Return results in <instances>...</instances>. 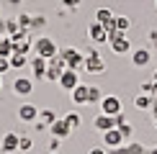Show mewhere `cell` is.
<instances>
[{
  "label": "cell",
  "mask_w": 157,
  "mask_h": 154,
  "mask_svg": "<svg viewBox=\"0 0 157 154\" xmlns=\"http://www.w3.org/2000/svg\"><path fill=\"white\" fill-rule=\"evenodd\" d=\"M36 57H44V59H52V57H57L59 54V49H57V44H54V38H49V36H41L36 41Z\"/></svg>",
  "instance_id": "cell-1"
},
{
  "label": "cell",
  "mask_w": 157,
  "mask_h": 154,
  "mask_svg": "<svg viewBox=\"0 0 157 154\" xmlns=\"http://www.w3.org/2000/svg\"><path fill=\"white\" fill-rule=\"evenodd\" d=\"M64 69H67V64H64L62 57H59V54L52 57V59H47V75H44V80H54V82H57V80L62 77Z\"/></svg>",
  "instance_id": "cell-2"
},
{
  "label": "cell",
  "mask_w": 157,
  "mask_h": 154,
  "mask_svg": "<svg viewBox=\"0 0 157 154\" xmlns=\"http://www.w3.org/2000/svg\"><path fill=\"white\" fill-rule=\"evenodd\" d=\"M59 57L64 59L67 69H80L82 64H85V57H82L77 49H62V51H59Z\"/></svg>",
  "instance_id": "cell-3"
},
{
  "label": "cell",
  "mask_w": 157,
  "mask_h": 154,
  "mask_svg": "<svg viewBox=\"0 0 157 154\" xmlns=\"http://www.w3.org/2000/svg\"><path fill=\"white\" fill-rule=\"evenodd\" d=\"M57 82H59V87H62V90H67V93H70V90H75L77 85H80L77 69H64V72H62V77H59Z\"/></svg>",
  "instance_id": "cell-4"
},
{
  "label": "cell",
  "mask_w": 157,
  "mask_h": 154,
  "mask_svg": "<svg viewBox=\"0 0 157 154\" xmlns=\"http://www.w3.org/2000/svg\"><path fill=\"white\" fill-rule=\"evenodd\" d=\"M101 113H106V116H119V113H121V100L116 98V95H106V98L101 100Z\"/></svg>",
  "instance_id": "cell-5"
},
{
  "label": "cell",
  "mask_w": 157,
  "mask_h": 154,
  "mask_svg": "<svg viewBox=\"0 0 157 154\" xmlns=\"http://www.w3.org/2000/svg\"><path fill=\"white\" fill-rule=\"evenodd\" d=\"M49 131L54 134V139H67L70 134H72V126L67 123V118H57L54 123L49 126Z\"/></svg>",
  "instance_id": "cell-6"
},
{
  "label": "cell",
  "mask_w": 157,
  "mask_h": 154,
  "mask_svg": "<svg viewBox=\"0 0 157 154\" xmlns=\"http://www.w3.org/2000/svg\"><path fill=\"white\" fill-rule=\"evenodd\" d=\"M82 67L88 69V72H93V75H101L103 69H106V64H103V59L95 54V51H90V54L85 57V64H82Z\"/></svg>",
  "instance_id": "cell-7"
},
{
  "label": "cell",
  "mask_w": 157,
  "mask_h": 154,
  "mask_svg": "<svg viewBox=\"0 0 157 154\" xmlns=\"http://www.w3.org/2000/svg\"><path fill=\"white\" fill-rule=\"evenodd\" d=\"M88 36H90V41H95V44H106L108 41V34H106V26L103 23H90V28H88Z\"/></svg>",
  "instance_id": "cell-8"
},
{
  "label": "cell",
  "mask_w": 157,
  "mask_h": 154,
  "mask_svg": "<svg viewBox=\"0 0 157 154\" xmlns=\"http://www.w3.org/2000/svg\"><path fill=\"white\" fill-rule=\"evenodd\" d=\"M13 93H16V95H31V93H34V80H31V77H16V82H13Z\"/></svg>",
  "instance_id": "cell-9"
},
{
  "label": "cell",
  "mask_w": 157,
  "mask_h": 154,
  "mask_svg": "<svg viewBox=\"0 0 157 154\" xmlns=\"http://www.w3.org/2000/svg\"><path fill=\"white\" fill-rule=\"evenodd\" d=\"M103 144L111 146V149H119V146L124 144L121 131H119V128H111V131H106V134H103Z\"/></svg>",
  "instance_id": "cell-10"
},
{
  "label": "cell",
  "mask_w": 157,
  "mask_h": 154,
  "mask_svg": "<svg viewBox=\"0 0 157 154\" xmlns=\"http://www.w3.org/2000/svg\"><path fill=\"white\" fill-rule=\"evenodd\" d=\"M18 118L26 121V123H34V121L39 118V108H36V105H31V103H26V105L18 108Z\"/></svg>",
  "instance_id": "cell-11"
},
{
  "label": "cell",
  "mask_w": 157,
  "mask_h": 154,
  "mask_svg": "<svg viewBox=\"0 0 157 154\" xmlns=\"http://www.w3.org/2000/svg\"><path fill=\"white\" fill-rule=\"evenodd\" d=\"M93 126H95L101 134H106V131H111V128H116L113 116H106V113H98V116H95V121H93Z\"/></svg>",
  "instance_id": "cell-12"
},
{
  "label": "cell",
  "mask_w": 157,
  "mask_h": 154,
  "mask_svg": "<svg viewBox=\"0 0 157 154\" xmlns=\"http://www.w3.org/2000/svg\"><path fill=\"white\" fill-rule=\"evenodd\" d=\"M108 44H111V49H113L116 54H124V51H129V38H126V34H119V36H113Z\"/></svg>",
  "instance_id": "cell-13"
},
{
  "label": "cell",
  "mask_w": 157,
  "mask_h": 154,
  "mask_svg": "<svg viewBox=\"0 0 157 154\" xmlns=\"http://www.w3.org/2000/svg\"><path fill=\"white\" fill-rule=\"evenodd\" d=\"M155 95H147V93H142V95H136L134 98V105L139 108V111H152V105H155Z\"/></svg>",
  "instance_id": "cell-14"
},
{
  "label": "cell",
  "mask_w": 157,
  "mask_h": 154,
  "mask_svg": "<svg viewBox=\"0 0 157 154\" xmlns=\"http://www.w3.org/2000/svg\"><path fill=\"white\" fill-rule=\"evenodd\" d=\"M31 69H34L36 80H44V75H47V59H44V57H34V59H31Z\"/></svg>",
  "instance_id": "cell-15"
},
{
  "label": "cell",
  "mask_w": 157,
  "mask_h": 154,
  "mask_svg": "<svg viewBox=\"0 0 157 154\" xmlns=\"http://www.w3.org/2000/svg\"><path fill=\"white\" fill-rule=\"evenodd\" d=\"M18 141H21V136H18V134H5L3 136V152H16L18 149Z\"/></svg>",
  "instance_id": "cell-16"
},
{
  "label": "cell",
  "mask_w": 157,
  "mask_h": 154,
  "mask_svg": "<svg viewBox=\"0 0 157 154\" xmlns=\"http://www.w3.org/2000/svg\"><path fill=\"white\" fill-rule=\"evenodd\" d=\"M72 103L75 105H85L88 103V85H77L72 90Z\"/></svg>",
  "instance_id": "cell-17"
},
{
  "label": "cell",
  "mask_w": 157,
  "mask_h": 154,
  "mask_svg": "<svg viewBox=\"0 0 157 154\" xmlns=\"http://www.w3.org/2000/svg\"><path fill=\"white\" fill-rule=\"evenodd\" d=\"M149 59H152V54H149L147 49H136V51H134V57H132L134 67H144V64H149Z\"/></svg>",
  "instance_id": "cell-18"
},
{
  "label": "cell",
  "mask_w": 157,
  "mask_h": 154,
  "mask_svg": "<svg viewBox=\"0 0 157 154\" xmlns=\"http://www.w3.org/2000/svg\"><path fill=\"white\" fill-rule=\"evenodd\" d=\"M8 62H10L13 69H23L26 64H29V57H26V54H18V51H13V54L8 57Z\"/></svg>",
  "instance_id": "cell-19"
},
{
  "label": "cell",
  "mask_w": 157,
  "mask_h": 154,
  "mask_svg": "<svg viewBox=\"0 0 157 154\" xmlns=\"http://www.w3.org/2000/svg\"><path fill=\"white\" fill-rule=\"evenodd\" d=\"M113 10H108V8H101V10H95V21L98 23H103V26H106V23H111V21H113Z\"/></svg>",
  "instance_id": "cell-20"
},
{
  "label": "cell",
  "mask_w": 157,
  "mask_h": 154,
  "mask_svg": "<svg viewBox=\"0 0 157 154\" xmlns=\"http://www.w3.org/2000/svg\"><path fill=\"white\" fill-rule=\"evenodd\" d=\"M39 118H41V121H44L47 126H52V123H54L57 118H59V116H57V111H52V108H47V111H39Z\"/></svg>",
  "instance_id": "cell-21"
},
{
  "label": "cell",
  "mask_w": 157,
  "mask_h": 154,
  "mask_svg": "<svg viewBox=\"0 0 157 154\" xmlns=\"http://www.w3.org/2000/svg\"><path fill=\"white\" fill-rule=\"evenodd\" d=\"M13 54V41L8 36H3V41H0V57H5V59H8V57Z\"/></svg>",
  "instance_id": "cell-22"
},
{
  "label": "cell",
  "mask_w": 157,
  "mask_h": 154,
  "mask_svg": "<svg viewBox=\"0 0 157 154\" xmlns=\"http://www.w3.org/2000/svg\"><path fill=\"white\" fill-rule=\"evenodd\" d=\"M13 51H18V54H26V57H29V51H31V38H23V41L13 44Z\"/></svg>",
  "instance_id": "cell-23"
},
{
  "label": "cell",
  "mask_w": 157,
  "mask_h": 154,
  "mask_svg": "<svg viewBox=\"0 0 157 154\" xmlns=\"http://www.w3.org/2000/svg\"><path fill=\"white\" fill-rule=\"evenodd\" d=\"M129 26H132V21H129L126 16H116V28H119L121 34H126V31H129Z\"/></svg>",
  "instance_id": "cell-24"
},
{
  "label": "cell",
  "mask_w": 157,
  "mask_h": 154,
  "mask_svg": "<svg viewBox=\"0 0 157 154\" xmlns=\"http://www.w3.org/2000/svg\"><path fill=\"white\" fill-rule=\"evenodd\" d=\"M101 90L98 87H88V103H101Z\"/></svg>",
  "instance_id": "cell-25"
},
{
  "label": "cell",
  "mask_w": 157,
  "mask_h": 154,
  "mask_svg": "<svg viewBox=\"0 0 157 154\" xmlns=\"http://www.w3.org/2000/svg\"><path fill=\"white\" fill-rule=\"evenodd\" d=\"M119 131H121V136H124V141H126V139H132V134H134V128L129 126V123H124V126H119Z\"/></svg>",
  "instance_id": "cell-26"
},
{
  "label": "cell",
  "mask_w": 157,
  "mask_h": 154,
  "mask_svg": "<svg viewBox=\"0 0 157 154\" xmlns=\"http://www.w3.org/2000/svg\"><path fill=\"white\" fill-rule=\"evenodd\" d=\"M64 118H67V123L72 126V128H75V126H80V116H77V113H67Z\"/></svg>",
  "instance_id": "cell-27"
},
{
  "label": "cell",
  "mask_w": 157,
  "mask_h": 154,
  "mask_svg": "<svg viewBox=\"0 0 157 154\" xmlns=\"http://www.w3.org/2000/svg\"><path fill=\"white\" fill-rule=\"evenodd\" d=\"M31 146H34V141H31V139H23V136H21V141H18V149H21V152H29Z\"/></svg>",
  "instance_id": "cell-28"
},
{
  "label": "cell",
  "mask_w": 157,
  "mask_h": 154,
  "mask_svg": "<svg viewBox=\"0 0 157 154\" xmlns=\"http://www.w3.org/2000/svg\"><path fill=\"white\" fill-rule=\"evenodd\" d=\"M18 26H21V28H29L31 26V16H21L18 18Z\"/></svg>",
  "instance_id": "cell-29"
},
{
  "label": "cell",
  "mask_w": 157,
  "mask_h": 154,
  "mask_svg": "<svg viewBox=\"0 0 157 154\" xmlns=\"http://www.w3.org/2000/svg\"><path fill=\"white\" fill-rule=\"evenodd\" d=\"M8 67H10V62L5 59V57H0V75H3V72H5V69H8Z\"/></svg>",
  "instance_id": "cell-30"
},
{
  "label": "cell",
  "mask_w": 157,
  "mask_h": 154,
  "mask_svg": "<svg viewBox=\"0 0 157 154\" xmlns=\"http://www.w3.org/2000/svg\"><path fill=\"white\" fill-rule=\"evenodd\" d=\"M62 3H64V5H70V8H77V5H80L82 0H62Z\"/></svg>",
  "instance_id": "cell-31"
},
{
  "label": "cell",
  "mask_w": 157,
  "mask_h": 154,
  "mask_svg": "<svg viewBox=\"0 0 157 154\" xmlns=\"http://www.w3.org/2000/svg\"><path fill=\"white\" fill-rule=\"evenodd\" d=\"M152 118L157 121V100H155V105H152Z\"/></svg>",
  "instance_id": "cell-32"
},
{
  "label": "cell",
  "mask_w": 157,
  "mask_h": 154,
  "mask_svg": "<svg viewBox=\"0 0 157 154\" xmlns=\"http://www.w3.org/2000/svg\"><path fill=\"white\" fill-rule=\"evenodd\" d=\"M90 154H106L103 149H90Z\"/></svg>",
  "instance_id": "cell-33"
},
{
  "label": "cell",
  "mask_w": 157,
  "mask_h": 154,
  "mask_svg": "<svg viewBox=\"0 0 157 154\" xmlns=\"http://www.w3.org/2000/svg\"><path fill=\"white\" fill-rule=\"evenodd\" d=\"M10 3H13V5H18V3H21V0H10Z\"/></svg>",
  "instance_id": "cell-34"
},
{
  "label": "cell",
  "mask_w": 157,
  "mask_h": 154,
  "mask_svg": "<svg viewBox=\"0 0 157 154\" xmlns=\"http://www.w3.org/2000/svg\"><path fill=\"white\" fill-rule=\"evenodd\" d=\"M149 154H157V149H152V152H149Z\"/></svg>",
  "instance_id": "cell-35"
},
{
  "label": "cell",
  "mask_w": 157,
  "mask_h": 154,
  "mask_svg": "<svg viewBox=\"0 0 157 154\" xmlns=\"http://www.w3.org/2000/svg\"><path fill=\"white\" fill-rule=\"evenodd\" d=\"M0 87H3V77H0Z\"/></svg>",
  "instance_id": "cell-36"
},
{
  "label": "cell",
  "mask_w": 157,
  "mask_h": 154,
  "mask_svg": "<svg viewBox=\"0 0 157 154\" xmlns=\"http://www.w3.org/2000/svg\"><path fill=\"white\" fill-rule=\"evenodd\" d=\"M155 128H157V121H155Z\"/></svg>",
  "instance_id": "cell-37"
},
{
  "label": "cell",
  "mask_w": 157,
  "mask_h": 154,
  "mask_svg": "<svg viewBox=\"0 0 157 154\" xmlns=\"http://www.w3.org/2000/svg\"><path fill=\"white\" fill-rule=\"evenodd\" d=\"M49 154H57V152H49Z\"/></svg>",
  "instance_id": "cell-38"
},
{
  "label": "cell",
  "mask_w": 157,
  "mask_h": 154,
  "mask_svg": "<svg viewBox=\"0 0 157 154\" xmlns=\"http://www.w3.org/2000/svg\"><path fill=\"white\" fill-rule=\"evenodd\" d=\"M0 41H3V36H0Z\"/></svg>",
  "instance_id": "cell-39"
},
{
  "label": "cell",
  "mask_w": 157,
  "mask_h": 154,
  "mask_svg": "<svg viewBox=\"0 0 157 154\" xmlns=\"http://www.w3.org/2000/svg\"><path fill=\"white\" fill-rule=\"evenodd\" d=\"M155 98H157V93H155Z\"/></svg>",
  "instance_id": "cell-40"
}]
</instances>
